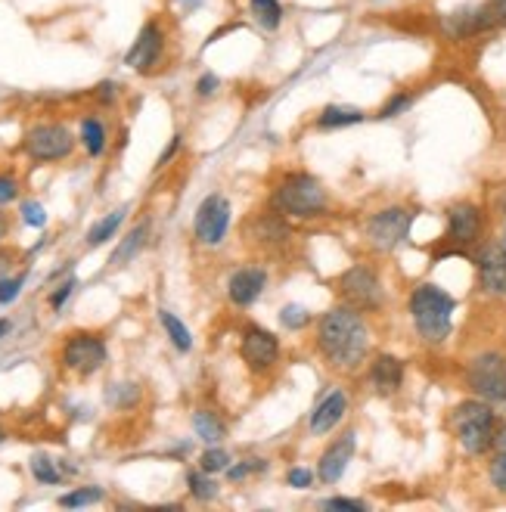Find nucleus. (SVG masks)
Returning a JSON list of instances; mask_svg holds the SVG:
<instances>
[{
  "label": "nucleus",
  "instance_id": "1",
  "mask_svg": "<svg viewBox=\"0 0 506 512\" xmlns=\"http://www.w3.org/2000/svg\"><path fill=\"white\" fill-rule=\"evenodd\" d=\"M317 345L333 367L354 370L364 360L367 345H370L367 326L361 317H357L354 308H333V311H326L320 320Z\"/></svg>",
  "mask_w": 506,
  "mask_h": 512
},
{
  "label": "nucleus",
  "instance_id": "2",
  "mask_svg": "<svg viewBox=\"0 0 506 512\" xmlns=\"http://www.w3.org/2000/svg\"><path fill=\"white\" fill-rule=\"evenodd\" d=\"M454 308H457V301L438 286H420V289H413V295H410L413 323H416V329H420V336L426 342H432V345H438V342H444L451 336Z\"/></svg>",
  "mask_w": 506,
  "mask_h": 512
},
{
  "label": "nucleus",
  "instance_id": "3",
  "mask_svg": "<svg viewBox=\"0 0 506 512\" xmlns=\"http://www.w3.org/2000/svg\"><path fill=\"white\" fill-rule=\"evenodd\" d=\"M454 423V432L463 444L466 454H485L488 447H494L497 441V419H494V410L485 404V401H466L454 410L451 416Z\"/></svg>",
  "mask_w": 506,
  "mask_h": 512
},
{
  "label": "nucleus",
  "instance_id": "4",
  "mask_svg": "<svg viewBox=\"0 0 506 512\" xmlns=\"http://www.w3.org/2000/svg\"><path fill=\"white\" fill-rule=\"evenodd\" d=\"M274 205L292 218H314L326 208V190L311 174H289L274 193Z\"/></svg>",
  "mask_w": 506,
  "mask_h": 512
},
{
  "label": "nucleus",
  "instance_id": "5",
  "mask_svg": "<svg viewBox=\"0 0 506 512\" xmlns=\"http://www.w3.org/2000/svg\"><path fill=\"white\" fill-rule=\"evenodd\" d=\"M466 379H469V388L479 398L497 401V404L506 401V357L503 354H497V351L479 354L469 364Z\"/></svg>",
  "mask_w": 506,
  "mask_h": 512
},
{
  "label": "nucleus",
  "instance_id": "6",
  "mask_svg": "<svg viewBox=\"0 0 506 512\" xmlns=\"http://www.w3.org/2000/svg\"><path fill=\"white\" fill-rule=\"evenodd\" d=\"M339 289H342L345 301H348L354 311H376L382 305L379 277L373 274L370 267H364V264L345 270L342 280H339Z\"/></svg>",
  "mask_w": 506,
  "mask_h": 512
},
{
  "label": "nucleus",
  "instance_id": "7",
  "mask_svg": "<svg viewBox=\"0 0 506 512\" xmlns=\"http://www.w3.org/2000/svg\"><path fill=\"white\" fill-rule=\"evenodd\" d=\"M72 134L63 125H38L25 134V153L35 162H59L72 153Z\"/></svg>",
  "mask_w": 506,
  "mask_h": 512
},
{
  "label": "nucleus",
  "instance_id": "8",
  "mask_svg": "<svg viewBox=\"0 0 506 512\" xmlns=\"http://www.w3.org/2000/svg\"><path fill=\"white\" fill-rule=\"evenodd\" d=\"M410 224H413V215L407 212V208H385V212L373 215L370 224H367L370 243L379 252H392V249H398L407 239Z\"/></svg>",
  "mask_w": 506,
  "mask_h": 512
},
{
  "label": "nucleus",
  "instance_id": "9",
  "mask_svg": "<svg viewBox=\"0 0 506 512\" xmlns=\"http://www.w3.org/2000/svg\"><path fill=\"white\" fill-rule=\"evenodd\" d=\"M494 25H497V19H494L488 4L460 7V10H454V13H448V16L441 19L444 35H448L451 41H466L472 35L488 32V28H494Z\"/></svg>",
  "mask_w": 506,
  "mask_h": 512
},
{
  "label": "nucleus",
  "instance_id": "10",
  "mask_svg": "<svg viewBox=\"0 0 506 512\" xmlns=\"http://www.w3.org/2000/svg\"><path fill=\"white\" fill-rule=\"evenodd\" d=\"M230 227V202L224 196H208L196 212V236L205 246H218Z\"/></svg>",
  "mask_w": 506,
  "mask_h": 512
},
{
  "label": "nucleus",
  "instance_id": "11",
  "mask_svg": "<svg viewBox=\"0 0 506 512\" xmlns=\"http://www.w3.org/2000/svg\"><path fill=\"white\" fill-rule=\"evenodd\" d=\"M63 364L81 376H91L106 364V345L97 336H72L66 351H63Z\"/></svg>",
  "mask_w": 506,
  "mask_h": 512
},
{
  "label": "nucleus",
  "instance_id": "12",
  "mask_svg": "<svg viewBox=\"0 0 506 512\" xmlns=\"http://www.w3.org/2000/svg\"><path fill=\"white\" fill-rule=\"evenodd\" d=\"M162 44H165L162 28H159L156 22H146V25L140 28L137 41L131 44L128 56H125V66H131V69H137V72H150V69L159 63Z\"/></svg>",
  "mask_w": 506,
  "mask_h": 512
},
{
  "label": "nucleus",
  "instance_id": "13",
  "mask_svg": "<svg viewBox=\"0 0 506 512\" xmlns=\"http://www.w3.org/2000/svg\"><path fill=\"white\" fill-rule=\"evenodd\" d=\"M280 357V345L277 336L267 333L261 326H249L243 336V360L252 370H267Z\"/></svg>",
  "mask_w": 506,
  "mask_h": 512
},
{
  "label": "nucleus",
  "instance_id": "14",
  "mask_svg": "<svg viewBox=\"0 0 506 512\" xmlns=\"http://www.w3.org/2000/svg\"><path fill=\"white\" fill-rule=\"evenodd\" d=\"M479 280L491 295H506V249L491 243L479 252Z\"/></svg>",
  "mask_w": 506,
  "mask_h": 512
},
{
  "label": "nucleus",
  "instance_id": "15",
  "mask_svg": "<svg viewBox=\"0 0 506 512\" xmlns=\"http://www.w3.org/2000/svg\"><path fill=\"white\" fill-rule=\"evenodd\" d=\"M354 457V435H342L339 441H333L330 447H326V454L320 457V466H317V475L320 481H326V485H336V481L345 475L348 463Z\"/></svg>",
  "mask_w": 506,
  "mask_h": 512
},
{
  "label": "nucleus",
  "instance_id": "16",
  "mask_svg": "<svg viewBox=\"0 0 506 512\" xmlns=\"http://www.w3.org/2000/svg\"><path fill=\"white\" fill-rule=\"evenodd\" d=\"M264 286H267V274H264L261 267H243V270H236V274L230 277L227 295H230L233 305L246 308V305H252V301L264 292Z\"/></svg>",
  "mask_w": 506,
  "mask_h": 512
},
{
  "label": "nucleus",
  "instance_id": "17",
  "mask_svg": "<svg viewBox=\"0 0 506 512\" xmlns=\"http://www.w3.org/2000/svg\"><path fill=\"white\" fill-rule=\"evenodd\" d=\"M448 233L454 243H472L482 233V212L469 202H460L448 212Z\"/></svg>",
  "mask_w": 506,
  "mask_h": 512
},
{
  "label": "nucleus",
  "instance_id": "18",
  "mask_svg": "<svg viewBox=\"0 0 506 512\" xmlns=\"http://www.w3.org/2000/svg\"><path fill=\"white\" fill-rule=\"evenodd\" d=\"M345 410H348V398L342 395V391H330V395H326L311 413V432L326 435L330 429H336L339 419L345 416Z\"/></svg>",
  "mask_w": 506,
  "mask_h": 512
},
{
  "label": "nucleus",
  "instance_id": "19",
  "mask_svg": "<svg viewBox=\"0 0 506 512\" xmlns=\"http://www.w3.org/2000/svg\"><path fill=\"white\" fill-rule=\"evenodd\" d=\"M370 379H373V385H376L379 395H392V391H398L401 382H404V364H401L398 357L382 354V357H376Z\"/></svg>",
  "mask_w": 506,
  "mask_h": 512
},
{
  "label": "nucleus",
  "instance_id": "20",
  "mask_svg": "<svg viewBox=\"0 0 506 512\" xmlns=\"http://www.w3.org/2000/svg\"><path fill=\"white\" fill-rule=\"evenodd\" d=\"M364 122V112L354 109V106H326L320 115H317V128L330 131V128H348V125H357Z\"/></svg>",
  "mask_w": 506,
  "mask_h": 512
},
{
  "label": "nucleus",
  "instance_id": "21",
  "mask_svg": "<svg viewBox=\"0 0 506 512\" xmlns=\"http://www.w3.org/2000/svg\"><path fill=\"white\" fill-rule=\"evenodd\" d=\"M249 10L255 16V22L264 28V32H277L283 22V4L280 0H249Z\"/></svg>",
  "mask_w": 506,
  "mask_h": 512
},
{
  "label": "nucleus",
  "instance_id": "22",
  "mask_svg": "<svg viewBox=\"0 0 506 512\" xmlns=\"http://www.w3.org/2000/svg\"><path fill=\"white\" fill-rule=\"evenodd\" d=\"M122 221H125V208H115V212H109L103 221H97L91 230H87V246H91V249L103 246L106 239H112V236H115V230L122 227Z\"/></svg>",
  "mask_w": 506,
  "mask_h": 512
},
{
  "label": "nucleus",
  "instance_id": "23",
  "mask_svg": "<svg viewBox=\"0 0 506 512\" xmlns=\"http://www.w3.org/2000/svg\"><path fill=\"white\" fill-rule=\"evenodd\" d=\"M193 429H196V435L205 441V444H218L221 438H224V423L221 419L212 413V410H199L196 416H193Z\"/></svg>",
  "mask_w": 506,
  "mask_h": 512
},
{
  "label": "nucleus",
  "instance_id": "24",
  "mask_svg": "<svg viewBox=\"0 0 506 512\" xmlns=\"http://www.w3.org/2000/svg\"><path fill=\"white\" fill-rule=\"evenodd\" d=\"M146 233H150V227L146 224H140V227H134L125 239H122V246L115 249V255H112V264L115 267H125L140 249H143V243H146Z\"/></svg>",
  "mask_w": 506,
  "mask_h": 512
},
{
  "label": "nucleus",
  "instance_id": "25",
  "mask_svg": "<svg viewBox=\"0 0 506 512\" xmlns=\"http://www.w3.org/2000/svg\"><path fill=\"white\" fill-rule=\"evenodd\" d=\"M159 320H162V326H165V333H168V339H171V345L177 348V351H190L193 348V336H190V329L177 320L171 311H159Z\"/></svg>",
  "mask_w": 506,
  "mask_h": 512
},
{
  "label": "nucleus",
  "instance_id": "26",
  "mask_svg": "<svg viewBox=\"0 0 506 512\" xmlns=\"http://www.w3.org/2000/svg\"><path fill=\"white\" fill-rule=\"evenodd\" d=\"M81 140H84L87 153H91V156H100V153H103V146H106V131H103V125L97 122V118H84V125H81Z\"/></svg>",
  "mask_w": 506,
  "mask_h": 512
},
{
  "label": "nucleus",
  "instance_id": "27",
  "mask_svg": "<svg viewBox=\"0 0 506 512\" xmlns=\"http://www.w3.org/2000/svg\"><path fill=\"white\" fill-rule=\"evenodd\" d=\"M137 398H140V388L131 385V382L112 385V388L106 391V401L115 404V407H131V404H137Z\"/></svg>",
  "mask_w": 506,
  "mask_h": 512
},
{
  "label": "nucleus",
  "instance_id": "28",
  "mask_svg": "<svg viewBox=\"0 0 506 512\" xmlns=\"http://www.w3.org/2000/svg\"><path fill=\"white\" fill-rule=\"evenodd\" d=\"M199 466H202V472H208V475H215V472H227V466H230V457H227V450H221V447H208L205 454H202V460H199Z\"/></svg>",
  "mask_w": 506,
  "mask_h": 512
},
{
  "label": "nucleus",
  "instance_id": "29",
  "mask_svg": "<svg viewBox=\"0 0 506 512\" xmlns=\"http://www.w3.org/2000/svg\"><path fill=\"white\" fill-rule=\"evenodd\" d=\"M187 481H190V491H193L196 500H212L218 494V485L208 478V472H190Z\"/></svg>",
  "mask_w": 506,
  "mask_h": 512
},
{
  "label": "nucleus",
  "instance_id": "30",
  "mask_svg": "<svg viewBox=\"0 0 506 512\" xmlns=\"http://www.w3.org/2000/svg\"><path fill=\"white\" fill-rule=\"evenodd\" d=\"M100 500H103V491L100 488H81V491H72V494L59 497V506L75 509V506H91V503H100Z\"/></svg>",
  "mask_w": 506,
  "mask_h": 512
},
{
  "label": "nucleus",
  "instance_id": "31",
  "mask_svg": "<svg viewBox=\"0 0 506 512\" xmlns=\"http://www.w3.org/2000/svg\"><path fill=\"white\" fill-rule=\"evenodd\" d=\"M280 320H283V326H286V329H302V326H308V323H311L308 311H305V308H299V305L283 308V311H280Z\"/></svg>",
  "mask_w": 506,
  "mask_h": 512
},
{
  "label": "nucleus",
  "instance_id": "32",
  "mask_svg": "<svg viewBox=\"0 0 506 512\" xmlns=\"http://www.w3.org/2000/svg\"><path fill=\"white\" fill-rule=\"evenodd\" d=\"M32 475L38 481H44V485H59V472L53 469V463L47 457H35L32 460Z\"/></svg>",
  "mask_w": 506,
  "mask_h": 512
},
{
  "label": "nucleus",
  "instance_id": "33",
  "mask_svg": "<svg viewBox=\"0 0 506 512\" xmlns=\"http://www.w3.org/2000/svg\"><path fill=\"white\" fill-rule=\"evenodd\" d=\"M252 472H267V460H246L240 466H227V478L230 481H240V478H246Z\"/></svg>",
  "mask_w": 506,
  "mask_h": 512
},
{
  "label": "nucleus",
  "instance_id": "34",
  "mask_svg": "<svg viewBox=\"0 0 506 512\" xmlns=\"http://www.w3.org/2000/svg\"><path fill=\"white\" fill-rule=\"evenodd\" d=\"M22 221H25L28 227H44V224H47L44 205H38V202H25V205H22Z\"/></svg>",
  "mask_w": 506,
  "mask_h": 512
},
{
  "label": "nucleus",
  "instance_id": "35",
  "mask_svg": "<svg viewBox=\"0 0 506 512\" xmlns=\"http://www.w3.org/2000/svg\"><path fill=\"white\" fill-rule=\"evenodd\" d=\"M22 286H25V274H19L13 280H0V305H10V301H16Z\"/></svg>",
  "mask_w": 506,
  "mask_h": 512
},
{
  "label": "nucleus",
  "instance_id": "36",
  "mask_svg": "<svg viewBox=\"0 0 506 512\" xmlns=\"http://www.w3.org/2000/svg\"><path fill=\"white\" fill-rule=\"evenodd\" d=\"M491 481H494V488L506 494V450H500V454L494 457L491 463Z\"/></svg>",
  "mask_w": 506,
  "mask_h": 512
},
{
  "label": "nucleus",
  "instance_id": "37",
  "mask_svg": "<svg viewBox=\"0 0 506 512\" xmlns=\"http://www.w3.org/2000/svg\"><path fill=\"white\" fill-rule=\"evenodd\" d=\"M410 103H413V97H410V94H395L389 103H385V106L379 109V118H395V115H398V112H404Z\"/></svg>",
  "mask_w": 506,
  "mask_h": 512
},
{
  "label": "nucleus",
  "instance_id": "38",
  "mask_svg": "<svg viewBox=\"0 0 506 512\" xmlns=\"http://www.w3.org/2000/svg\"><path fill=\"white\" fill-rule=\"evenodd\" d=\"M323 509H351V512H364L367 503H361V500H348V497H330V500H323Z\"/></svg>",
  "mask_w": 506,
  "mask_h": 512
},
{
  "label": "nucleus",
  "instance_id": "39",
  "mask_svg": "<svg viewBox=\"0 0 506 512\" xmlns=\"http://www.w3.org/2000/svg\"><path fill=\"white\" fill-rule=\"evenodd\" d=\"M286 481H289V488H311L314 475L308 469H289Z\"/></svg>",
  "mask_w": 506,
  "mask_h": 512
},
{
  "label": "nucleus",
  "instance_id": "40",
  "mask_svg": "<svg viewBox=\"0 0 506 512\" xmlns=\"http://www.w3.org/2000/svg\"><path fill=\"white\" fill-rule=\"evenodd\" d=\"M72 289H75V280H66L63 286H59V289H56V292L50 295V305H53V308L59 311V308H63V305H66V298L72 295Z\"/></svg>",
  "mask_w": 506,
  "mask_h": 512
},
{
  "label": "nucleus",
  "instance_id": "41",
  "mask_svg": "<svg viewBox=\"0 0 506 512\" xmlns=\"http://www.w3.org/2000/svg\"><path fill=\"white\" fill-rule=\"evenodd\" d=\"M218 75H212V72H208V75H202L199 78V84H196V90H199V97H212L215 94V90H218Z\"/></svg>",
  "mask_w": 506,
  "mask_h": 512
},
{
  "label": "nucleus",
  "instance_id": "42",
  "mask_svg": "<svg viewBox=\"0 0 506 512\" xmlns=\"http://www.w3.org/2000/svg\"><path fill=\"white\" fill-rule=\"evenodd\" d=\"M13 199H16V180L7 177V174H0V205L13 202Z\"/></svg>",
  "mask_w": 506,
  "mask_h": 512
},
{
  "label": "nucleus",
  "instance_id": "43",
  "mask_svg": "<svg viewBox=\"0 0 506 512\" xmlns=\"http://www.w3.org/2000/svg\"><path fill=\"white\" fill-rule=\"evenodd\" d=\"M491 13H494V19H497V25H506V0H491Z\"/></svg>",
  "mask_w": 506,
  "mask_h": 512
},
{
  "label": "nucleus",
  "instance_id": "44",
  "mask_svg": "<svg viewBox=\"0 0 506 512\" xmlns=\"http://www.w3.org/2000/svg\"><path fill=\"white\" fill-rule=\"evenodd\" d=\"M97 97H100L103 103H112V100H115V84L103 81V84L97 87Z\"/></svg>",
  "mask_w": 506,
  "mask_h": 512
},
{
  "label": "nucleus",
  "instance_id": "45",
  "mask_svg": "<svg viewBox=\"0 0 506 512\" xmlns=\"http://www.w3.org/2000/svg\"><path fill=\"white\" fill-rule=\"evenodd\" d=\"M177 146H181V137H174V140L168 143V149H165V153L159 156V165H165V162H168V159H171V156L177 153Z\"/></svg>",
  "mask_w": 506,
  "mask_h": 512
},
{
  "label": "nucleus",
  "instance_id": "46",
  "mask_svg": "<svg viewBox=\"0 0 506 512\" xmlns=\"http://www.w3.org/2000/svg\"><path fill=\"white\" fill-rule=\"evenodd\" d=\"M7 270H10V255H7V252H0V280H4Z\"/></svg>",
  "mask_w": 506,
  "mask_h": 512
},
{
  "label": "nucleus",
  "instance_id": "47",
  "mask_svg": "<svg viewBox=\"0 0 506 512\" xmlns=\"http://www.w3.org/2000/svg\"><path fill=\"white\" fill-rule=\"evenodd\" d=\"M494 444H497L500 450H506V426H503V432L497 435V441H494Z\"/></svg>",
  "mask_w": 506,
  "mask_h": 512
},
{
  "label": "nucleus",
  "instance_id": "48",
  "mask_svg": "<svg viewBox=\"0 0 506 512\" xmlns=\"http://www.w3.org/2000/svg\"><path fill=\"white\" fill-rule=\"evenodd\" d=\"M10 333V320H0V336H7Z\"/></svg>",
  "mask_w": 506,
  "mask_h": 512
},
{
  "label": "nucleus",
  "instance_id": "49",
  "mask_svg": "<svg viewBox=\"0 0 506 512\" xmlns=\"http://www.w3.org/2000/svg\"><path fill=\"white\" fill-rule=\"evenodd\" d=\"M7 236V221H4V215H0V239Z\"/></svg>",
  "mask_w": 506,
  "mask_h": 512
},
{
  "label": "nucleus",
  "instance_id": "50",
  "mask_svg": "<svg viewBox=\"0 0 506 512\" xmlns=\"http://www.w3.org/2000/svg\"><path fill=\"white\" fill-rule=\"evenodd\" d=\"M503 249H506V233H503Z\"/></svg>",
  "mask_w": 506,
  "mask_h": 512
},
{
  "label": "nucleus",
  "instance_id": "51",
  "mask_svg": "<svg viewBox=\"0 0 506 512\" xmlns=\"http://www.w3.org/2000/svg\"><path fill=\"white\" fill-rule=\"evenodd\" d=\"M0 441H4V432H0Z\"/></svg>",
  "mask_w": 506,
  "mask_h": 512
}]
</instances>
